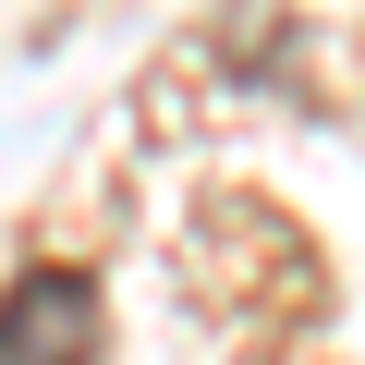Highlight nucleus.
Listing matches in <instances>:
<instances>
[{"instance_id":"nucleus-1","label":"nucleus","mask_w":365,"mask_h":365,"mask_svg":"<svg viewBox=\"0 0 365 365\" xmlns=\"http://www.w3.org/2000/svg\"><path fill=\"white\" fill-rule=\"evenodd\" d=\"M13 365H98V280L86 268H25L13 280Z\"/></svg>"}]
</instances>
